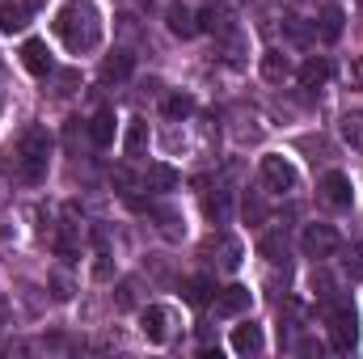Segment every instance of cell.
Wrapping results in <instances>:
<instances>
[{
    "instance_id": "obj_8",
    "label": "cell",
    "mask_w": 363,
    "mask_h": 359,
    "mask_svg": "<svg viewBox=\"0 0 363 359\" xmlns=\"http://www.w3.org/2000/svg\"><path fill=\"white\" fill-rule=\"evenodd\" d=\"M199 30H207V34H216V38L233 34V30H237V26H233V9H228L224 0H211V4L199 13Z\"/></svg>"
},
{
    "instance_id": "obj_6",
    "label": "cell",
    "mask_w": 363,
    "mask_h": 359,
    "mask_svg": "<svg viewBox=\"0 0 363 359\" xmlns=\"http://www.w3.org/2000/svg\"><path fill=\"white\" fill-rule=\"evenodd\" d=\"M140 330H144L148 343H169V334H174V309L148 304V309L140 313Z\"/></svg>"
},
{
    "instance_id": "obj_31",
    "label": "cell",
    "mask_w": 363,
    "mask_h": 359,
    "mask_svg": "<svg viewBox=\"0 0 363 359\" xmlns=\"http://www.w3.org/2000/svg\"><path fill=\"white\" fill-rule=\"evenodd\" d=\"M287 34H291L296 43H308V38L317 34V26H304V17H291V21H287Z\"/></svg>"
},
{
    "instance_id": "obj_4",
    "label": "cell",
    "mask_w": 363,
    "mask_h": 359,
    "mask_svg": "<svg viewBox=\"0 0 363 359\" xmlns=\"http://www.w3.org/2000/svg\"><path fill=\"white\" fill-rule=\"evenodd\" d=\"M330 338H334L338 351H351V347H355V338H359V317H355L351 304H334V309H330Z\"/></svg>"
},
{
    "instance_id": "obj_20",
    "label": "cell",
    "mask_w": 363,
    "mask_h": 359,
    "mask_svg": "<svg viewBox=\"0 0 363 359\" xmlns=\"http://www.w3.org/2000/svg\"><path fill=\"white\" fill-rule=\"evenodd\" d=\"M262 77H267L271 85H283V81L291 77V60H287L283 51H267V55H262Z\"/></svg>"
},
{
    "instance_id": "obj_13",
    "label": "cell",
    "mask_w": 363,
    "mask_h": 359,
    "mask_svg": "<svg viewBox=\"0 0 363 359\" xmlns=\"http://www.w3.org/2000/svg\"><path fill=\"white\" fill-rule=\"evenodd\" d=\"M152 220H157V228H161L165 241H182L186 237V220H182L178 207H152Z\"/></svg>"
},
{
    "instance_id": "obj_36",
    "label": "cell",
    "mask_w": 363,
    "mask_h": 359,
    "mask_svg": "<svg viewBox=\"0 0 363 359\" xmlns=\"http://www.w3.org/2000/svg\"><path fill=\"white\" fill-rule=\"evenodd\" d=\"M26 4H30V9H38V4H43V0H26Z\"/></svg>"
},
{
    "instance_id": "obj_18",
    "label": "cell",
    "mask_w": 363,
    "mask_h": 359,
    "mask_svg": "<svg viewBox=\"0 0 363 359\" xmlns=\"http://www.w3.org/2000/svg\"><path fill=\"white\" fill-rule=\"evenodd\" d=\"M342 26H347V13H342L338 4H325V9H321V26H317V34H321L325 43H338V38H342Z\"/></svg>"
},
{
    "instance_id": "obj_15",
    "label": "cell",
    "mask_w": 363,
    "mask_h": 359,
    "mask_svg": "<svg viewBox=\"0 0 363 359\" xmlns=\"http://www.w3.org/2000/svg\"><path fill=\"white\" fill-rule=\"evenodd\" d=\"M233 351H237V355H258V351H262V330H258L254 321L237 326V330H233Z\"/></svg>"
},
{
    "instance_id": "obj_28",
    "label": "cell",
    "mask_w": 363,
    "mask_h": 359,
    "mask_svg": "<svg viewBox=\"0 0 363 359\" xmlns=\"http://www.w3.org/2000/svg\"><path fill=\"white\" fill-rule=\"evenodd\" d=\"M110 182H114V186H118V194H127V199H135V190L144 186V178H135L127 165H118V170L110 174Z\"/></svg>"
},
{
    "instance_id": "obj_26",
    "label": "cell",
    "mask_w": 363,
    "mask_h": 359,
    "mask_svg": "<svg viewBox=\"0 0 363 359\" xmlns=\"http://www.w3.org/2000/svg\"><path fill=\"white\" fill-rule=\"evenodd\" d=\"M47 283H51V296H55V300H72V292H77L72 275H68L64 267H60V270H51V279H47Z\"/></svg>"
},
{
    "instance_id": "obj_30",
    "label": "cell",
    "mask_w": 363,
    "mask_h": 359,
    "mask_svg": "<svg viewBox=\"0 0 363 359\" xmlns=\"http://www.w3.org/2000/svg\"><path fill=\"white\" fill-rule=\"evenodd\" d=\"M220 267H224V270L241 267V245H237L233 237H224V245H220Z\"/></svg>"
},
{
    "instance_id": "obj_1",
    "label": "cell",
    "mask_w": 363,
    "mask_h": 359,
    "mask_svg": "<svg viewBox=\"0 0 363 359\" xmlns=\"http://www.w3.org/2000/svg\"><path fill=\"white\" fill-rule=\"evenodd\" d=\"M55 30L64 34L68 51L85 55V51H93L101 43V13H97L93 0H68L60 9V17H55Z\"/></svg>"
},
{
    "instance_id": "obj_33",
    "label": "cell",
    "mask_w": 363,
    "mask_h": 359,
    "mask_svg": "<svg viewBox=\"0 0 363 359\" xmlns=\"http://www.w3.org/2000/svg\"><path fill=\"white\" fill-rule=\"evenodd\" d=\"M347 81H351V89H363V55H355V60H351Z\"/></svg>"
},
{
    "instance_id": "obj_14",
    "label": "cell",
    "mask_w": 363,
    "mask_h": 359,
    "mask_svg": "<svg viewBox=\"0 0 363 359\" xmlns=\"http://www.w3.org/2000/svg\"><path fill=\"white\" fill-rule=\"evenodd\" d=\"M178 186V170L174 165H148V174H144V190H152V194H169Z\"/></svg>"
},
{
    "instance_id": "obj_5",
    "label": "cell",
    "mask_w": 363,
    "mask_h": 359,
    "mask_svg": "<svg viewBox=\"0 0 363 359\" xmlns=\"http://www.w3.org/2000/svg\"><path fill=\"white\" fill-rule=\"evenodd\" d=\"M262 182L274 194H291L300 186V174H296V165L287 157H262Z\"/></svg>"
},
{
    "instance_id": "obj_23",
    "label": "cell",
    "mask_w": 363,
    "mask_h": 359,
    "mask_svg": "<svg viewBox=\"0 0 363 359\" xmlns=\"http://www.w3.org/2000/svg\"><path fill=\"white\" fill-rule=\"evenodd\" d=\"M216 292H220V287H216V279H207V275H194V279L186 283V300H190V304H211Z\"/></svg>"
},
{
    "instance_id": "obj_24",
    "label": "cell",
    "mask_w": 363,
    "mask_h": 359,
    "mask_svg": "<svg viewBox=\"0 0 363 359\" xmlns=\"http://www.w3.org/2000/svg\"><path fill=\"white\" fill-rule=\"evenodd\" d=\"M194 114V97L190 93H174V97H165V118L169 123H186Z\"/></svg>"
},
{
    "instance_id": "obj_27",
    "label": "cell",
    "mask_w": 363,
    "mask_h": 359,
    "mask_svg": "<svg viewBox=\"0 0 363 359\" xmlns=\"http://www.w3.org/2000/svg\"><path fill=\"white\" fill-rule=\"evenodd\" d=\"M258 250H262V258H271V263H283V258H287V237H283V233H267Z\"/></svg>"
},
{
    "instance_id": "obj_2",
    "label": "cell",
    "mask_w": 363,
    "mask_h": 359,
    "mask_svg": "<svg viewBox=\"0 0 363 359\" xmlns=\"http://www.w3.org/2000/svg\"><path fill=\"white\" fill-rule=\"evenodd\" d=\"M51 165V136L47 127H26L17 140V174L26 182H43Z\"/></svg>"
},
{
    "instance_id": "obj_22",
    "label": "cell",
    "mask_w": 363,
    "mask_h": 359,
    "mask_svg": "<svg viewBox=\"0 0 363 359\" xmlns=\"http://www.w3.org/2000/svg\"><path fill=\"white\" fill-rule=\"evenodd\" d=\"M325 81H330V64H325V60H317V55H313V60H304V68H300V85H304V89H321Z\"/></svg>"
},
{
    "instance_id": "obj_34",
    "label": "cell",
    "mask_w": 363,
    "mask_h": 359,
    "mask_svg": "<svg viewBox=\"0 0 363 359\" xmlns=\"http://www.w3.org/2000/svg\"><path fill=\"white\" fill-rule=\"evenodd\" d=\"M9 326H13V304H9V300L0 296V334H4Z\"/></svg>"
},
{
    "instance_id": "obj_12",
    "label": "cell",
    "mask_w": 363,
    "mask_h": 359,
    "mask_svg": "<svg viewBox=\"0 0 363 359\" xmlns=\"http://www.w3.org/2000/svg\"><path fill=\"white\" fill-rule=\"evenodd\" d=\"M30 26V4L26 0H4L0 4V30L4 34H17V30H26Z\"/></svg>"
},
{
    "instance_id": "obj_11",
    "label": "cell",
    "mask_w": 363,
    "mask_h": 359,
    "mask_svg": "<svg viewBox=\"0 0 363 359\" xmlns=\"http://www.w3.org/2000/svg\"><path fill=\"white\" fill-rule=\"evenodd\" d=\"M321 199L330 203V207H351V199H355V190H351V178L347 174H325L321 178Z\"/></svg>"
},
{
    "instance_id": "obj_17",
    "label": "cell",
    "mask_w": 363,
    "mask_h": 359,
    "mask_svg": "<svg viewBox=\"0 0 363 359\" xmlns=\"http://www.w3.org/2000/svg\"><path fill=\"white\" fill-rule=\"evenodd\" d=\"M89 140H93V148H110L114 144V114L110 110H97L89 118Z\"/></svg>"
},
{
    "instance_id": "obj_35",
    "label": "cell",
    "mask_w": 363,
    "mask_h": 359,
    "mask_svg": "<svg viewBox=\"0 0 363 359\" xmlns=\"http://www.w3.org/2000/svg\"><path fill=\"white\" fill-rule=\"evenodd\" d=\"M77 89V72H60V89L55 93H72Z\"/></svg>"
},
{
    "instance_id": "obj_19",
    "label": "cell",
    "mask_w": 363,
    "mask_h": 359,
    "mask_svg": "<svg viewBox=\"0 0 363 359\" xmlns=\"http://www.w3.org/2000/svg\"><path fill=\"white\" fill-rule=\"evenodd\" d=\"M203 207H207V216H211L216 224H228V216H233V194L216 186V190L203 194Z\"/></svg>"
},
{
    "instance_id": "obj_7",
    "label": "cell",
    "mask_w": 363,
    "mask_h": 359,
    "mask_svg": "<svg viewBox=\"0 0 363 359\" xmlns=\"http://www.w3.org/2000/svg\"><path fill=\"white\" fill-rule=\"evenodd\" d=\"M250 300H254V296H250V287H245V283H233V287H220L211 304H216V317H224V321H228V317H241V313L250 309Z\"/></svg>"
},
{
    "instance_id": "obj_25",
    "label": "cell",
    "mask_w": 363,
    "mask_h": 359,
    "mask_svg": "<svg viewBox=\"0 0 363 359\" xmlns=\"http://www.w3.org/2000/svg\"><path fill=\"white\" fill-rule=\"evenodd\" d=\"M338 136H342L347 144L363 148V110H355V114H342V123H338Z\"/></svg>"
},
{
    "instance_id": "obj_3",
    "label": "cell",
    "mask_w": 363,
    "mask_h": 359,
    "mask_svg": "<svg viewBox=\"0 0 363 359\" xmlns=\"http://www.w3.org/2000/svg\"><path fill=\"white\" fill-rule=\"evenodd\" d=\"M300 250L313 258V263H321V258H334L338 250H342V237H338V228L334 224H304V233H300Z\"/></svg>"
},
{
    "instance_id": "obj_10",
    "label": "cell",
    "mask_w": 363,
    "mask_h": 359,
    "mask_svg": "<svg viewBox=\"0 0 363 359\" xmlns=\"http://www.w3.org/2000/svg\"><path fill=\"white\" fill-rule=\"evenodd\" d=\"M131 72H135V55H131V51H123V47H118V51H110V55L101 60V81H106V85H123Z\"/></svg>"
},
{
    "instance_id": "obj_16",
    "label": "cell",
    "mask_w": 363,
    "mask_h": 359,
    "mask_svg": "<svg viewBox=\"0 0 363 359\" xmlns=\"http://www.w3.org/2000/svg\"><path fill=\"white\" fill-rule=\"evenodd\" d=\"M169 34H178V38H194V34H199V13L186 9V4H174V9H169Z\"/></svg>"
},
{
    "instance_id": "obj_29",
    "label": "cell",
    "mask_w": 363,
    "mask_h": 359,
    "mask_svg": "<svg viewBox=\"0 0 363 359\" xmlns=\"http://www.w3.org/2000/svg\"><path fill=\"white\" fill-rule=\"evenodd\" d=\"M342 270L351 279H363V245H347L342 250Z\"/></svg>"
},
{
    "instance_id": "obj_21",
    "label": "cell",
    "mask_w": 363,
    "mask_h": 359,
    "mask_svg": "<svg viewBox=\"0 0 363 359\" xmlns=\"http://www.w3.org/2000/svg\"><path fill=\"white\" fill-rule=\"evenodd\" d=\"M144 148H148V123H144V118H131V123H127L123 153H127V157H144Z\"/></svg>"
},
{
    "instance_id": "obj_32",
    "label": "cell",
    "mask_w": 363,
    "mask_h": 359,
    "mask_svg": "<svg viewBox=\"0 0 363 359\" xmlns=\"http://www.w3.org/2000/svg\"><path fill=\"white\" fill-rule=\"evenodd\" d=\"M114 304H118V309H131V304H135V283H131V279H123V283H118Z\"/></svg>"
},
{
    "instance_id": "obj_9",
    "label": "cell",
    "mask_w": 363,
    "mask_h": 359,
    "mask_svg": "<svg viewBox=\"0 0 363 359\" xmlns=\"http://www.w3.org/2000/svg\"><path fill=\"white\" fill-rule=\"evenodd\" d=\"M21 64H26V72H34V77H51V72H55L51 47H47L43 38H30V43L21 47Z\"/></svg>"
}]
</instances>
